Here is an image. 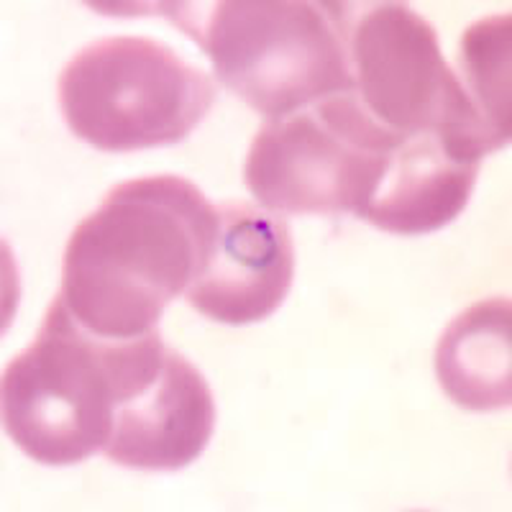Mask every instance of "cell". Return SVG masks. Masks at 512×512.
<instances>
[{"label":"cell","instance_id":"6da1fadb","mask_svg":"<svg viewBox=\"0 0 512 512\" xmlns=\"http://www.w3.org/2000/svg\"><path fill=\"white\" fill-rule=\"evenodd\" d=\"M216 233L218 208L192 182H121L72 231L59 295L95 336L141 338L198 277Z\"/></svg>","mask_w":512,"mask_h":512},{"label":"cell","instance_id":"7a4b0ae2","mask_svg":"<svg viewBox=\"0 0 512 512\" xmlns=\"http://www.w3.org/2000/svg\"><path fill=\"white\" fill-rule=\"evenodd\" d=\"M157 331L141 338L95 336L57 295L34 344L3 374V425L29 459L72 466L103 451L121 400L164 359Z\"/></svg>","mask_w":512,"mask_h":512},{"label":"cell","instance_id":"3957f363","mask_svg":"<svg viewBox=\"0 0 512 512\" xmlns=\"http://www.w3.org/2000/svg\"><path fill=\"white\" fill-rule=\"evenodd\" d=\"M162 8L157 13L208 54L218 80L267 121L354 93L346 3L221 0Z\"/></svg>","mask_w":512,"mask_h":512},{"label":"cell","instance_id":"277c9868","mask_svg":"<svg viewBox=\"0 0 512 512\" xmlns=\"http://www.w3.org/2000/svg\"><path fill=\"white\" fill-rule=\"evenodd\" d=\"M57 93L72 134L111 154L180 144L216 103L203 70L146 36H108L80 49Z\"/></svg>","mask_w":512,"mask_h":512},{"label":"cell","instance_id":"5b68a950","mask_svg":"<svg viewBox=\"0 0 512 512\" xmlns=\"http://www.w3.org/2000/svg\"><path fill=\"white\" fill-rule=\"evenodd\" d=\"M346 52L356 98L387 131L438 134L477 164L502 149L443 59L436 29L408 3H346Z\"/></svg>","mask_w":512,"mask_h":512},{"label":"cell","instance_id":"8992f818","mask_svg":"<svg viewBox=\"0 0 512 512\" xmlns=\"http://www.w3.org/2000/svg\"><path fill=\"white\" fill-rule=\"evenodd\" d=\"M400 141L369 116L356 93L331 95L264 123L251 141L244 182L272 213L359 218Z\"/></svg>","mask_w":512,"mask_h":512},{"label":"cell","instance_id":"52a82bcc","mask_svg":"<svg viewBox=\"0 0 512 512\" xmlns=\"http://www.w3.org/2000/svg\"><path fill=\"white\" fill-rule=\"evenodd\" d=\"M295 274L290 228L280 213L251 203L218 208V233L185 297L205 318L249 326L277 313Z\"/></svg>","mask_w":512,"mask_h":512},{"label":"cell","instance_id":"ba28073f","mask_svg":"<svg viewBox=\"0 0 512 512\" xmlns=\"http://www.w3.org/2000/svg\"><path fill=\"white\" fill-rule=\"evenodd\" d=\"M216 428V400L203 374L177 351L116 405L103 454L141 472H177L198 461Z\"/></svg>","mask_w":512,"mask_h":512},{"label":"cell","instance_id":"9c48e42d","mask_svg":"<svg viewBox=\"0 0 512 512\" xmlns=\"http://www.w3.org/2000/svg\"><path fill=\"white\" fill-rule=\"evenodd\" d=\"M479 164L461 159L438 134L402 139L359 218L397 236L441 231L464 213Z\"/></svg>","mask_w":512,"mask_h":512},{"label":"cell","instance_id":"30bf717a","mask_svg":"<svg viewBox=\"0 0 512 512\" xmlns=\"http://www.w3.org/2000/svg\"><path fill=\"white\" fill-rule=\"evenodd\" d=\"M436 377L448 400L474 413L510 408L512 305L489 297L448 323L436 349Z\"/></svg>","mask_w":512,"mask_h":512},{"label":"cell","instance_id":"8fae6325","mask_svg":"<svg viewBox=\"0 0 512 512\" xmlns=\"http://www.w3.org/2000/svg\"><path fill=\"white\" fill-rule=\"evenodd\" d=\"M512 16L497 13L472 24L461 36L459 64L464 90L497 144L505 149L512 134L510 57Z\"/></svg>","mask_w":512,"mask_h":512}]
</instances>
